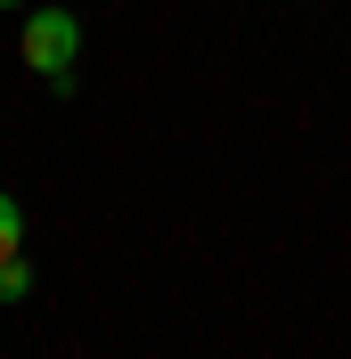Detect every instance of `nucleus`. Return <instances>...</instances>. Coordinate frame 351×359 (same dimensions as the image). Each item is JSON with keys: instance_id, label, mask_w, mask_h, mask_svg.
I'll list each match as a JSON object with an SVG mask.
<instances>
[{"instance_id": "nucleus-1", "label": "nucleus", "mask_w": 351, "mask_h": 359, "mask_svg": "<svg viewBox=\"0 0 351 359\" xmlns=\"http://www.w3.org/2000/svg\"><path fill=\"white\" fill-rule=\"evenodd\" d=\"M17 49H25V66L41 74L49 90H74L66 74H74V57H82V25H74L66 8H33L25 33H17Z\"/></svg>"}, {"instance_id": "nucleus-2", "label": "nucleus", "mask_w": 351, "mask_h": 359, "mask_svg": "<svg viewBox=\"0 0 351 359\" xmlns=\"http://www.w3.org/2000/svg\"><path fill=\"white\" fill-rule=\"evenodd\" d=\"M17 245H25V212H17V196H8V188H0V262H8Z\"/></svg>"}, {"instance_id": "nucleus-3", "label": "nucleus", "mask_w": 351, "mask_h": 359, "mask_svg": "<svg viewBox=\"0 0 351 359\" xmlns=\"http://www.w3.org/2000/svg\"><path fill=\"white\" fill-rule=\"evenodd\" d=\"M25 294H33V269H25V253H8L0 262V302H25Z\"/></svg>"}, {"instance_id": "nucleus-4", "label": "nucleus", "mask_w": 351, "mask_h": 359, "mask_svg": "<svg viewBox=\"0 0 351 359\" xmlns=\"http://www.w3.org/2000/svg\"><path fill=\"white\" fill-rule=\"evenodd\" d=\"M0 8H25V0H0Z\"/></svg>"}]
</instances>
